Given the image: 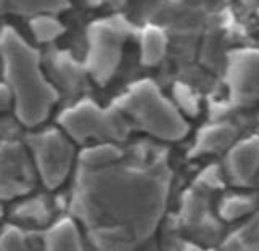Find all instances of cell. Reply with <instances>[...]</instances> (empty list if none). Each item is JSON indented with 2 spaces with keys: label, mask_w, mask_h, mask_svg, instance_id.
I'll use <instances>...</instances> for the list:
<instances>
[{
  "label": "cell",
  "mask_w": 259,
  "mask_h": 251,
  "mask_svg": "<svg viewBox=\"0 0 259 251\" xmlns=\"http://www.w3.org/2000/svg\"><path fill=\"white\" fill-rule=\"evenodd\" d=\"M259 164V143H242L229 155V173L235 184H248Z\"/></svg>",
  "instance_id": "obj_12"
},
{
  "label": "cell",
  "mask_w": 259,
  "mask_h": 251,
  "mask_svg": "<svg viewBox=\"0 0 259 251\" xmlns=\"http://www.w3.org/2000/svg\"><path fill=\"white\" fill-rule=\"evenodd\" d=\"M232 132L226 128H208L198 134L195 153H211L222 148L230 140Z\"/></svg>",
  "instance_id": "obj_18"
},
{
  "label": "cell",
  "mask_w": 259,
  "mask_h": 251,
  "mask_svg": "<svg viewBox=\"0 0 259 251\" xmlns=\"http://www.w3.org/2000/svg\"><path fill=\"white\" fill-rule=\"evenodd\" d=\"M8 110H13V98H12V94L8 91L7 84L0 82V113L4 111H8Z\"/></svg>",
  "instance_id": "obj_21"
},
{
  "label": "cell",
  "mask_w": 259,
  "mask_h": 251,
  "mask_svg": "<svg viewBox=\"0 0 259 251\" xmlns=\"http://www.w3.org/2000/svg\"><path fill=\"white\" fill-rule=\"evenodd\" d=\"M174 95H176V100H177V108L179 110H184V113L187 114H196L198 113V103H196L195 97L192 94L190 89H187L184 84H177L176 91H174Z\"/></svg>",
  "instance_id": "obj_19"
},
{
  "label": "cell",
  "mask_w": 259,
  "mask_h": 251,
  "mask_svg": "<svg viewBox=\"0 0 259 251\" xmlns=\"http://www.w3.org/2000/svg\"><path fill=\"white\" fill-rule=\"evenodd\" d=\"M42 248L44 249H82L84 248V234L79 222L71 216H65L52 221L47 227L40 230Z\"/></svg>",
  "instance_id": "obj_11"
},
{
  "label": "cell",
  "mask_w": 259,
  "mask_h": 251,
  "mask_svg": "<svg viewBox=\"0 0 259 251\" xmlns=\"http://www.w3.org/2000/svg\"><path fill=\"white\" fill-rule=\"evenodd\" d=\"M167 39L158 26H145L140 32V63L145 66H156L163 60Z\"/></svg>",
  "instance_id": "obj_14"
},
{
  "label": "cell",
  "mask_w": 259,
  "mask_h": 251,
  "mask_svg": "<svg viewBox=\"0 0 259 251\" xmlns=\"http://www.w3.org/2000/svg\"><path fill=\"white\" fill-rule=\"evenodd\" d=\"M113 105L124 114L132 129H139L159 140H181L189 132V124L182 113L151 79L132 82Z\"/></svg>",
  "instance_id": "obj_3"
},
{
  "label": "cell",
  "mask_w": 259,
  "mask_h": 251,
  "mask_svg": "<svg viewBox=\"0 0 259 251\" xmlns=\"http://www.w3.org/2000/svg\"><path fill=\"white\" fill-rule=\"evenodd\" d=\"M246 203L243 196H234V198L224 200V204L221 206V213L226 219H235L240 218L246 211Z\"/></svg>",
  "instance_id": "obj_20"
},
{
  "label": "cell",
  "mask_w": 259,
  "mask_h": 251,
  "mask_svg": "<svg viewBox=\"0 0 259 251\" xmlns=\"http://www.w3.org/2000/svg\"><path fill=\"white\" fill-rule=\"evenodd\" d=\"M13 201L15 203L10 210V218L13 222L26 229L42 230L53 221L52 203L46 195H24Z\"/></svg>",
  "instance_id": "obj_10"
},
{
  "label": "cell",
  "mask_w": 259,
  "mask_h": 251,
  "mask_svg": "<svg viewBox=\"0 0 259 251\" xmlns=\"http://www.w3.org/2000/svg\"><path fill=\"white\" fill-rule=\"evenodd\" d=\"M35 230H29L13 221L4 224L0 227V249H26L29 248V241Z\"/></svg>",
  "instance_id": "obj_17"
},
{
  "label": "cell",
  "mask_w": 259,
  "mask_h": 251,
  "mask_svg": "<svg viewBox=\"0 0 259 251\" xmlns=\"http://www.w3.org/2000/svg\"><path fill=\"white\" fill-rule=\"evenodd\" d=\"M87 2H92V4H95V2H98V0H87Z\"/></svg>",
  "instance_id": "obj_22"
},
{
  "label": "cell",
  "mask_w": 259,
  "mask_h": 251,
  "mask_svg": "<svg viewBox=\"0 0 259 251\" xmlns=\"http://www.w3.org/2000/svg\"><path fill=\"white\" fill-rule=\"evenodd\" d=\"M132 35V26L124 15H110L94 20L87 26V50L84 66L98 86L108 84L116 74L122 50Z\"/></svg>",
  "instance_id": "obj_5"
},
{
  "label": "cell",
  "mask_w": 259,
  "mask_h": 251,
  "mask_svg": "<svg viewBox=\"0 0 259 251\" xmlns=\"http://www.w3.org/2000/svg\"><path fill=\"white\" fill-rule=\"evenodd\" d=\"M171 173L161 159L124 156L103 166L79 164L69 213L100 249H129L155 234Z\"/></svg>",
  "instance_id": "obj_1"
},
{
  "label": "cell",
  "mask_w": 259,
  "mask_h": 251,
  "mask_svg": "<svg viewBox=\"0 0 259 251\" xmlns=\"http://www.w3.org/2000/svg\"><path fill=\"white\" fill-rule=\"evenodd\" d=\"M31 158L40 184L55 190L71 174L77 161L76 143L71 140L61 128H46L26 136Z\"/></svg>",
  "instance_id": "obj_6"
},
{
  "label": "cell",
  "mask_w": 259,
  "mask_h": 251,
  "mask_svg": "<svg viewBox=\"0 0 259 251\" xmlns=\"http://www.w3.org/2000/svg\"><path fill=\"white\" fill-rule=\"evenodd\" d=\"M2 214H4V211H2V208H0V219H2Z\"/></svg>",
  "instance_id": "obj_23"
},
{
  "label": "cell",
  "mask_w": 259,
  "mask_h": 251,
  "mask_svg": "<svg viewBox=\"0 0 259 251\" xmlns=\"http://www.w3.org/2000/svg\"><path fill=\"white\" fill-rule=\"evenodd\" d=\"M0 71L13 98L20 124L35 129L46 122L60 100L42 65V57L12 26L0 29Z\"/></svg>",
  "instance_id": "obj_2"
},
{
  "label": "cell",
  "mask_w": 259,
  "mask_h": 251,
  "mask_svg": "<svg viewBox=\"0 0 259 251\" xmlns=\"http://www.w3.org/2000/svg\"><path fill=\"white\" fill-rule=\"evenodd\" d=\"M124 156V150L118 142H95L77 153V163L84 166H103L118 161Z\"/></svg>",
  "instance_id": "obj_15"
},
{
  "label": "cell",
  "mask_w": 259,
  "mask_h": 251,
  "mask_svg": "<svg viewBox=\"0 0 259 251\" xmlns=\"http://www.w3.org/2000/svg\"><path fill=\"white\" fill-rule=\"evenodd\" d=\"M58 128L77 145L95 142H124L132 131L124 114L113 103L98 105L89 97H79L58 114Z\"/></svg>",
  "instance_id": "obj_4"
},
{
  "label": "cell",
  "mask_w": 259,
  "mask_h": 251,
  "mask_svg": "<svg viewBox=\"0 0 259 251\" xmlns=\"http://www.w3.org/2000/svg\"><path fill=\"white\" fill-rule=\"evenodd\" d=\"M46 74L58 95L69 98V103L77 100L87 91L89 74L84 63H79L66 50H50L42 60Z\"/></svg>",
  "instance_id": "obj_8"
},
{
  "label": "cell",
  "mask_w": 259,
  "mask_h": 251,
  "mask_svg": "<svg viewBox=\"0 0 259 251\" xmlns=\"http://www.w3.org/2000/svg\"><path fill=\"white\" fill-rule=\"evenodd\" d=\"M69 0H0V16H34L39 13L60 15L68 10Z\"/></svg>",
  "instance_id": "obj_13"
},
{
  "label": "cell",
  "mask_w": 259,
  "mask_h": 251,
  "mask_svg": "<svg viewBox=\"0 0 259 251\" xmlns=\"http://www.w3.org/2000/svg\"><path fill=\"white\" fill-rule=\"evenodd\" d=\"M29 29L32 37L39 44L55 42L65 34L66 28L60 21L58 15L53 13H39L29 18Z\"/></svg>",
  "instance_id": "obj_16"
},
{
  "label": "cell",
  "mask_w": 259,
  "mask_h": 251,
  "mask_svg": "<svg viewBox=\"0 0 259 251\" xmlns=\"http://www.w3.org/2000/svg\"><path fill=\"white\" fill-rule=\"evenodd\" d=\"M230 92L238 102L256 100L259 97V57H238L230 63Z\"/></svg>",
  "instance_id": "obj_9"
},
{
  "label": "cell",
  "mask_w": 259,
  "mask_h": 251,
  "mask_svg": "<svg viewBox=\"0 0 259 251\" xmlns=\"http://www.w3.org/2000/svg\"><path fill=\"white\" fill-rule=\"evenodd\" d=\"M39 177L24 142L0 143V201H13L29 195Z\"/></svg>",
  "instance_id": "obj_7"
}]
</instances>
